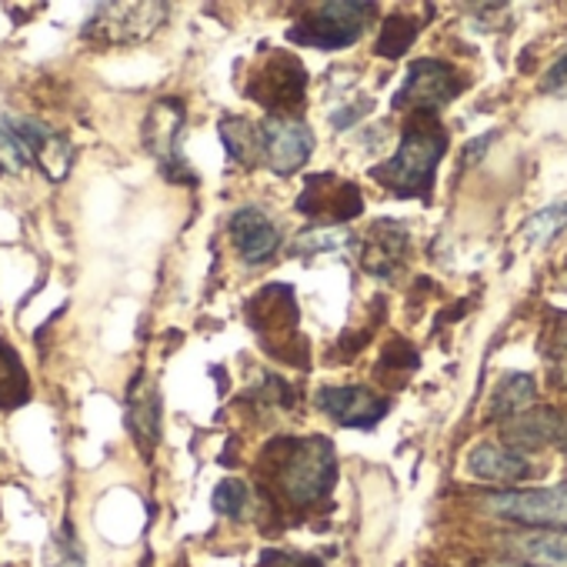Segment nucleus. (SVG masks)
Here are the masks:
<instances>
[{"instance_id": "obj_17", "label": "nucleus", "mask_w": 567, "mask_h": 567, "mask_svg": "<svg viewBox=\"0 0 567 567\" xmlns=\"http://www.w3.org/2000/svg\"><path fill=\"white\" fill-rule=\"evenodd\" d=\"M404 250H408V234H404V227L394 224V220H381V224L371 227V234H368V240H364V247H361V260H364V267H368L371 274L391 277V274L401 267Z\"/></svg>"}, {"instance_id": "obj_3", "label": "nucleus", "mask_w": 567, "mask_h": 567, "mask_svg": "<svg viewBox=\"0 0 567 567\" xmlns=\"http://www.w3.org/2000/svg\"><path fill=\"white\" fill-rule=\"evenodd\" d=\"M374 14H378L374 4H361V0H334V4H324L315 14L301 18L288 31V41L305 44V48L341 51L361 38V31L371 24Z\"/></svg>"}, {"instance_id": "obj_11", "label": "nucleus", "mask_w": 567, "mask_h": 567, "mask_svg": "<svg viewBox=\"0 0 567 567\" xmlns=\"http://www.w3.org/2000/svg\"><path fill=\"white\" fill-rule=\"evenodd\" d=\"M247 321L260 334L264 344H267V338L270 341H280L277 334H288V341H291L295 338V328H298V301H295V291L288 288V284H270V288H264L247 305Z\"/></svg>"}, {"instance_id": "obj_12", "label": "nucleus", "mask_w": 567, "mask_h": 567, "mask_svg": "<svg viewBox=\"0 0 567 567\" xmlns=\"http://www.w3.org/2000/svg\"><path fill=\"white\" fill-rule=\"evenodd\" d=\"M181 131H184V104H181L177 97L157 101L154 111L147 114L144 141H147V147L164 161V171H167V174H181V181H190L194 174H187V171L181 167V157H177Z\"/></svg>"}, {"instance_id": "obj_26", "label": "nucleus", "mask_w": 567, "mask_h": 567, "mask_svg": "<svg viewBox=\"0 0 567 567\" xmlns=\"http://www.w3.org/2000/svg\"><path fill=\"white\" fill-rule=\"evenodd\" d=\"M247 507V484L237 477H227L214 487V511L224 517H240Z\"/></svg>"}, {"instance_id": "obj_9", "label": "nucleus", "mask_w": 567, "mask_h": 567, "mask_svg": "<svg viewBox=\"0 0 567 567\" xmlns=\"http://www.w3.org/2000/svg\"><path fill=\"white\" fill-rule=\"evenodd\" d=\"M298 210L311 220L344 224L364 210V197H361L358 184H351L338 174H311L298 197Z\"/></svg>"}, {"instance_id": "obj_5", "label": "nucleus", "mask_w": 567, "mask_h": 567, "mask_svg": "<svg viewBox=\"0 0 567 567\" xmlns=\"http://www.w3.org/2000/svg\"><path fill=\"white\" fill-rule=\"evenodd\" d=\"M484 511L514 524L530 527H567V484L534 487V491H501L484 497Z\"/></svg>"}, {"instance_id": "obj_14", "label": "nucleus", "mask_w": 567, "mask_h": 567, "mask_svg": "<svg viewBox=\"0 0 567 567\" xmlns=\"http://www.w3.org/2000/svg\"><path fill=\"white\" fill-rule=\"evenodd\" d=\"M11 131L24 141L28 154L38 157V164L44 167V174L51 181H64V174L71 171V161H74V151H71V144H68L64 134H58L48 124L31 121V117L11 121Z\"/></svg>"}, {"instance_id": "obj_21", "label": "nucleus", "mask_w": 567, "mask_h": 567, "mask_svg": "<svg viewBox=\"0 0 567 567\" xmlns=\"http://www.w3.org/2000/svg\"><path fill=\"white\" fill-rule=\"evenodd\" d=\"M220 141L227 147V154L244 164V167H257V161L264 157V137H260V127H254L250 121L244 117H224L220 121Z\"/></svg>"}, {"instance_id": "obj_18", "label": "nucleus", "mask_w": 567, "mask_h": 567, "mask_svg": "<svg viewBox=\"0 0 567 567\" xmlns=\"http://www.w3.org/2000/svg\"><path fill=\"white\" fill-rule=\"evenodd\" d=\"M507 437L520 447H534V444H557L560 451H567V417L540 408L530 414H520L507 424Z\"/></svg>"}, {"instance_id": "obj_1", "label": "nucleus", "mask_w": 567, "mask_h": 567, "mask_svg": "<svg viewBox=\"0 0 567 567\" xmlns=\"http://www.w3.org/2000/svg\"><path fill=\"white\" fill-rule=\"evenodd\" d=\"M444 151H447V131L437 121H431V114H417L408 124L394 157L374 167V181L398 197L431 200L434 174L437 164L444 161Z\"/></svg>"}, {"instance_id": "obj_7", "label": "nucleus", "mask_w": 567, "mask_h": 567, "mask_svg": "<svg viewBox=\"0 0 567 567\" xmlns=\"http://www.w3.org/2000/svg\"><path fill=\"white\" fill-rule=\"evenodd\" d=\"M260 137H264V161L270 164V171L277 177L298 174L315 154L311 127L301 117H291V114H270L260 124Z\"/></svg>"}, {"instance_id": "obj_24", "label": "nucleus", "mask_w": 567, "mask_h": 567, "mask_svg": "<svg viewBox=\"0 0 567 567\" xmlns=\"http://www.w3.org/2000/svg\"><path fill=\"white\" fill-rule=\"evenodd\" d=\"M44 567H87L84 560V550L78 544V534H74V524L68 520L61 527V534H54V540L48 544L44 550Z\"/></svg>"}, {"instance_id": "obj_19", "label": "nucleus", "mask_w": 567, "mask_h": 567, "mask_svg": "<svg viewBox=\"0 0 567 567\" xmlns=\"http://www.w3.org/2000/svg\"><path fill=\"white\" fill-rule=\"evenodd\" d=\"M514 550L534 567H567V534L564 530H530L511 540Z\"/></svg>"}, {"instance_id": "obj_6", "label": "nucleus", "mask_w": 567, "mask_h": 567, "mask_svg": "<svg viewBox=\"0 0 567 567\" xmlns=\"http://www.w3.org/2000/svg\"><path fill=\"white\" fill-rule=\"evenodd\" d=\"M461 94V81L447 61H414L404 74V84L398 87L394 107H408L414 114H434L444 104H451Z\"/></svg>"}, {"instance_id": "obj_28", "label": "nucleus", "mask_w": 567, "mask_h": 567, "mask_svg": "<svg viewBox=\"0 0 567 567\" xmlns=\"http://www.w3.org/2000/svg\"><path fill=\"white\" fill-rule=\"evenodd\" d=\"M540 91L554 97H567V51L547 68V74L540 78Z\"/></svg>"}, {"instance_id": "obj_20", "label": "nucleus", "mask_w": 567, "mask_h": 567, "mask_svg": "<svg viewBox=\"0 0 567 567\" xmlns=\"http://www.w3.org/2000/svg\"><path fill=\"white\" fill-rule=\"evenodd\" d=\"M534 378L530 374H511L504 378L494 391H491V401H487V421H504V417H520V411L534 401Z\"/></svg>"}, {"instance_id": "obj_15", "label": "nucleus", "mask_w": 567, "mask_h": 567, "mask_svg": "<svg viewBox=\"0 0 567 567\" xmlns=\"http://www.w3.org/2000/svg\"><path fill=\"white\" fill-rule=\"evenodd\" d=\"M467 474L491 481V484H520L530 477V461L520 447H501L491 441H481L467 454Z\"/></svg>"}, {"instance_id": "obj_8", "label": "nucleus", "mask_w": 567, "mask_h": 567, "mask_svg": "<svg viewBox=\"0 0 567 567\" xmlns=\"http://www.w3.org/2000/svg\"><path fill=\"white\" fill-rule=\"evenodd\" d=\"M164 4H104L84 34L104 44H141L164 24Z\"/></svg>"}, {"instance_id": "obj_16", "label": "nucleus", "mask_w": 567, "mask_h": 567, "mask_svg": "<svg viewBox=\"0 0 567 567\" xmlns=\"http://www.w3.org/2000/svg\"><path fill=\"white\" fill-rule=\"evenodd\" d=\"M127 427L147 454L161 441V394L144 371L131 381L127 391Z\"/></svg>"}, {"instance_id": "obj_10", "label": "nucleus", "mask_w": 567, "mask_h": 567, "mask_svg": "<svg viewBox=\"0 0 567 567\" xmlns=\"http://www.w3.org/2000/svg\"><path fill=\"white\" fill-rule=\"evenodd\" d=\"M315 401L328 417H334L344 427H358V431L374 427L391 411V401L371 388H321Z\"/></svg>"}, {"instance_id": "obj_22", "label": "nucleus", "mask_w": 567, "mask_h": 567, "mask_svg": "<svg viewBox=\"0 0 567 567\" xmlns=\"http://www.w3.org/2000/svg\"><path fill=\"white\" fill-rule=\"evenodd\" d=\"M31 401V378L18 358V351L0 341V411H14Z\"/></svg>"}, {"instance_id": "obj_13", "label": "nucleus", "mask_w": 567, "mask_h": 567, "mask_svg": "<svg viewBox=\"0 0 567 567\" xmlns=\"http://www.w3.org/2000/svg\"><path fill=\"white\" fill-rule=\"evenodd\" d=\"M227 230H230V240H234L237 254L247 264H264L280 247V230H277V224L260 207H240V210H234Z\"/></svg>"}, {"instance_id": "obj_29", "label": "nucleus", "mask_w": 567, "mask_h": 567, "mask_svg": "<svg viewBox=\"0 0 567 567\" xmlns=\"http://www.w3.org/2000/svg\"><path fill=\"white\" fill-rule=\"evenodd\" d=\"M554 378L567 388V361H560V364H554Z\"/></svg>"}, {"instance_id": "obj_4", "label": "nucleus", "mask_w": 567, "mask_h": 567, "mask_svg": "<svg viewBox=\"0 0 567 567\" xmlns=\"http://www.w3.org/2000/svg\"><path fill=\"white\" fill-rule=\"evenodd\" d=\"M305 91H308V71L288 51H270L264 68H257L254 78L247 81L250 101L270 107V114H291L295 107H301Z\"/></svg>"}, {"instance_id": "obj_23", "label": "nucleus", "mask_w": 567, "mask_h": 567, "mask_svg": "<svg viewBox=\"0 0 567 567\" xmlns=\"http://www.w3.org/2000/svg\"><path fill=\"white\" fill-rule=\"evenodd\" d=\"M417 31H421V24H417L414 18L391 14V18H384V24H381V34H378L374 51H378L381 58H391V61H394V58H401V54L414 44Z\"/></svg>"}, {"instance_id": "obj_30", "label": "nucleus", "mask_w": 567, "mask_h": 567, "mask_svg": "<svg viewBox=\"0 0 567 567\" xmlns=\"http://www.w3.org/2000/svg\"><path fill=\"white\" fill-rule=\"evenodd\" d=\"M491 567H524V564H507V560H501V564H491Z\"/></svg>"}, {"instance_id": "obj_27", "label": "nucleus", "mask_w": 567, "mask_h": 567, "mask_svg": "<svg viewBox=\"0 0 567 567\" xmlns=\"http://www.w3.org/2000/svg\"><path fill=\"white\" fill-rule=\"evenodd\" d=\"M260 567H324L311 554H295V550H264Z\"/></svg>"}, {"instance_id": "obj_2", "label": "nucleus", "mask_w": 567, "mask_h": 567, "mask_svg": "<svg viewBox=\"0 0 567 567\" xmlns=\"http://www.w3.org/2000/svg\"><path fill=\"white\" fill-rule=\"evenodd\" d=\"M274 481L295 507H311L331 494L338 481V454L328 437L274 441L267 447Z\"/></svg>"}, {"instance_id": "obj_25", "label": "nucleus", "mask_w": 567, "mask_h": 567, "mask_svg": "<svg viewBox=\"0 0 567 567\" xmlns=\"http://www.w3.org/2000/svg\"><path fill=\"white\" fill-rule=\"evenodd\" d=\"M564 227H567V204H550V207L537 210V214L524 224V234H527L530 244L544 247V244H550Z\"/></svg>"}, {"instance_id": "obj_31", "label": "nucleus", "mask_w": 567, "mask_h": 567, "mask_svg": "<svg viewBox=\"0 0 567 567\" xmlns=\"http://www.w3.org/2000/svg\"><path fill=\"white\" fill-rule=\"evenodd\" d=\"M564 344H567V328H564Z\"/></svg>"}]
</instances>
